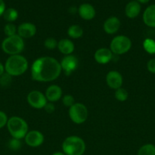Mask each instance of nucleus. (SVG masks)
I'll return each mask as SVG.
<instances>
[{
	"label": "nucleus",
	"mask_w": 155,
	"mask_h": 155,
	"mask_svg": "<svg viewBox=\"0 0 155 155\" xmlns=\"http://www.w3.org/2000/svg\"><path fill=\"white\" fill-rule=\"evenodd\" d=\"M62 71L60 62L49 56L36 59L30 68L32 79L35 81L44 83L56 80Z\"/></svg>",
	"instance_id": "nucleus-1"
},
{
	"label": "nucleus",
	"mask_w": 155,
	"mask_h": 155,
	"mask_svg": "<svg viewBox=\"0 0 155 155\" xmlns=\"http://www.w3.org/2000/svg\"><path fill=\"white\" fill-rule=\"evenodd\" d=\"M5 71L12 77L22 75L28 69V61L21 54L10 55L5 64Z\"/></svg>",
	"instance_id": "nucleus-2"
},
{
	"label": "nucleus",
	"mask_w": 155,
	"mask_h": 155,
	"mask_svg": "<svg viewBox=\"0 0 155 155\" xmlns=\"http://www.w3.org/2000/svg\"><path fill=\"white\" fill-rule=\"evenodd\" d=\"M62 148L65 155H83L86 150V145L81 138L71 136L63 141Z\"/></svg>",
	"instance_id": "nucleus-3"
},
{
	"label": "nucleus",
	"mask_w": 155,
	"mask_h": 155,
	"mask_svg": "<svg viewBox=\"0 0 155 155\" xmlns=\"http://www.w3.org/2000/svg\"><path fill=\"white\" fill-rule=\"evenodd\" d=\"M7 128L12 138L21 139L28 133L27 123L20 117L14 116L8 120Z\"/></svg>",
	"instance_id": "nucleus-4"
},
{
	"label": "nucleus",
	"mask_w": 155,
	"mask_h": 155,
	"mask_svg": "<svg viewBox=\"0 0 155 155\" xmlns=\"http://www.w3.org/2000/svg\"><path fill=\"white\" fill-rule=\"evenodd\" d=\"M24 48V39L18 34L6 37L2 42V49L5 53L9 55L20 54V53L22 52Z\"/></svg>",
	"instance_id": "nucleus-5"
},
{
	"label": "nucleus",
	"mask_w": 155,
	"mask_h": 155,
	"mask_svg": "<svg viewBox=\"0 0 155 155\" xmlns=\"http://www.w3.org/2000/svg\"><path fill=\"white\" fill-rule=\"evenodd\" d=\"M109 48L114 54L120 55L126 54L132 48V41L128 36L124 35L116 36L111 41Z\"/></svg>",
	"instance_id": "nucleus-6"
},
{
	"label": "nucleus",
	"mask_w": 155,
	"mask_h": 155,
	"mask_svg": "<svg viewBox=\"0 0 155 155\" xmlns=\"http://www.w3.org/2000/svg\"><path fill=\"white\" fill-rule=\"evenodd\" d=\"M68 115L73 123L76 124H81L88 119V108L81 103H74L71 107H69Z\"/></svg>",
	"instance_id": "nucleus-7"
},
{
	"label": "nucleus",
	"mask_w": 155,
	"mask_h": 155,
	"mask_svg": "<svg viewBox=\"0 0 155 155\" xmlns=\"http://www.w3.org/2000/svg\"><path fill=\"white\" fill-rule=\"evenodd\" d=\"M27 101L32 107L36 109L44 108L47 103L45 95L37 90H33L29 92L27 96Z\"/></svg>",
	"instance_id": "nucleus-8"
},
{
	"label": "nucleus",
	"mask_w": 155,
	"mask_h": 155,
	"mask_svg": "<svg viewBox=\"0 0 155 155\" xmlns=\"http://www.w3.org/2000/svg\"><path fill=\"white\" fill-rule=\"evenodd\" d=\"M62 71L65 72V74L69 76L72 74L78 67V60L77 58L72 54L65 55L60 62Z\"/></svg>",
	"instance_id": "nucleus-9"
},
{
	"label": "nucleus",
	"mask_w": 155,
	"mask_h": 155,
	"mask_svg": "<svg viewBox=\"0 0 155 155\" xmlns=\"http://www.w3.org/2000/svg\"><path fill=\"white\" fill-rule=\"evenodd\" d=\"M24 141L28 146L36 148L43 143L44 136L43 133L38 130H31L27 133L24 137Z\"/></svg>",
	"instance_id": "nucleus-10"
},
{
	"label": "nucleus",
	"mask_w": 155,
	"mask_h": 155,
	"mask_svg": "<svg viewBox=\"0 0 155 155\" xmlns=\"http://www.w3.org/2000/svg\"><path fill=\"white\" fill-rule=\"evenodd\" d=\"M106 82L109 88L116 90V89L121 88L122 85V76L118 71H110L106 74Z\"/></svg>",
	"instance_id": "nucleus-11"
},
{
	"label": "nucleus",
	"mask_w": 155,
	"mask_h": 155,
	"mask_svg": "<svg viewBox=\"0 0 155 155\" xmlns=\"http://www.w3.org/2000/svg\"><path fill=\"white\" fill-rule=\"evenodd\" d=\"M17 33H18V36H21L23 39H28V38L33 37L36 34V27L32 23H22L18 26Z\"/></svg>",
	"instance_id": "nucleus-12"
},
{
	"label": "nucleus",
	"mask_w": 155,
	"mask_h": 155,
	"mask_svg": "<svg viewBox=\"0 0 155 155\" xmlns=\"http://www.w3.org/2000/svg\"><path fill=\"white\" fill-rule=\"evenodd\" d=\"M113 54L110 49L107 48H100L94 53V60L100 64H107L112 60Z\"/></svg>",
	"instance_id": "nucleus-13"
},
{
	"label": "nucleus",
	"mask_w": 155,
	"mask_h": 155,
	"mask_svg": "<svg viewBox=\"0 0 155 155\" xmlns=\"http://www.w3.org/2000/svg\"><path fill=\"white\" fill-rule=\"evenodd\" d=\"M121 22L117 17L112 16L106 20L103 23V30L107 34H114L120 28Z\"/></svg>",
	"instance_id": "nucleus-14"
},
{
	"label": "nucleus",
	"mask_w": 155,
	"mask_h": 155,
	"mask_svg": "<svg viewBox=\"0 0 155 155\" xmlns=\"http://www.w3.org/2000/svg\"><path fill=\"white\" fill-rule=\"evenodd\" d=\"M45 96L50 102L53 103L59 101L62 96V88L57 85H51L46 90Z\"/></svg>",
	"instance_id": "nucleus-15"
},
{
	"label": "nucleus",
	"mask_w": 155,
	"mask_h": 155,
	"mask_svg": "<svg viewBox=\"0 0 155 155\" xmlns=\"http://www.w3.org/2000/svg\"><path fill=\"white\" fill-rule=\"evenodd\" d=\"M78 14L82 19L90 21L95 17L96 11L92 5L89 3H84L79 6Z\"/></svg>",
	"instance_id": "nucleus-16"
},
{
	"label": "nucleus",
	"mask_w": 155,
	"mask_h": 155,
	"mask_svg": "<svg viewBox=\"0 0 155 155\" xmlns=\"http://www.w3.org/2000/svg\"><path fill=\"white\" fill-rule=\"evenodd\" d=\"M143 21L147 27L155 28V4L146 8L143 13Z\"/></svg>",
	"instance_id": "nucleus-17"
},
{
	"label": "nucleus",
	"mask_w": 155,
	"mask_h": 155,
	"mask_svg": "<svg viewBox=\"0 0 155 155\" xmlns=\"http://www.w3.org/2000/svg\"><path fill=\"white\" fill-rule=\"evenodd\" d=\"M141 10V4L138 2L136 0H133V1L129 2L126 5V8H125V14L129 18L133 19L139 15Z\"/></svg>",
	"instance_id": "nucleus-18"
},
{
	"label": "nucleus",
	"mask_w": 155,
	"mask_h": 155,
	"mask_svg": "<svg viewBox=\"0 0 155 155\" xmlns=\"http://www.w3.org/2000/svg\"><path fill=\"white\" fill-rule=\"evenodd\" d=\"M58 49L62 54L65 55L71 54L74 50V45L68 39H62L58 42Z\"/></svg>",
	"instance_id": "nucleus-19"
},
{
	"label": "nucleus",
	"mask_w": 155,
	"mask_h": 155,
	"mask_svg": "<svg viewBox=\"0 0 155 155\" xmlns=\"http://www.w3.org/2000/svg\"><path fill=\"white\" fill-rule=\"evenodd\" d=\"M67 33H68V36L72 39H79L83 36L84 30L81 26L74 24L68 27Z\"/></svg>",
	"instance_id": "nucleus-20"
},
{
	"label": "nucleus",
	"mask_w": 155,
	"mask_h": 155,
	"mask_svg": "<svg viewBox=\"0 0 155 155\" xmlns=\"http://www.w3.org/2000/svg\"><path fill=\"white\" fill-rule=\"evenodd\" d=\"M3 18L9 23L14 22L18 18V11L13 8H9L5 9L4 14H3Z\"/></svg>",
	"instance_id": "nucleus-21"
},
{
	"label": "nucleus",
	"mask_w": 155,
	"mask_h": 155,
	"mask_svg": "<svg viewBox=\"0 0 155 155\" xmlns=\"http://www.w3.org/2000/svg\"><path fill=\"white\" fill-rule=\"evenodd\" d=\"M138 155H155V145L153 144H145L139 148Z\"/></svg>",
	"instance_id": "nucleus-22"
},
{
	"label": "nucleus",
	"mask_w": 155,
	"mask_h": 155,
	"mask_svg": "<svg viewBox=\"0 0 155 155\" xmlns=\"http://www.w3.org/2000/svg\"><path fill=\"white\" fill-rule=\"evenodd\" d=\"M143 48L146 52L150 54H155V41L150 38L145 39L143 42Z\"/></svg>",
	"instance_id": "nucleus-23"
},
{
	"label": "nucleus",
	"mask_w": 155,
	"mask_h": 155,
	"mask_svg": "<svg viewBox=\"0 0 155 155\" xmlns=\"http://www.w3.org/2000/svg\"><path fill=\"white\" fill-rule=\"evenodd\" d=\"M128 97H129V94L128 92L123 88H119V89H116L115 92V98H116L118 101H125L127 100Z\"/></svg>",
	"instance_id": "nucleus-24"
},
{
	"label": "nucleus",
	"mask_w": 155,
	"mask_h": 155,
	"mask_svg": "<svg viewBox=\"0 0 155 155\" xmlns=\"http://www.w3.org/2000/svg\"><path fill=\"white\" fill-rule=\"evenodd\" d=\"M17 30L18 29L16 28L15 24H12V23H9V24H5V26L4 27V33L7 36V37L16 35Z\"/></svg>",
	"instance_id": "nucleus-25"
},
{
	"label": "nucleus",
	"mask_w": 155,
	"mask_h": 155,
	"mask_svg": "<svg viewBox=\"0 0 155 155\" xmlns=\"http://www.w3.org/2000/svg\"><path fill=\"white\" fill-rule=\"evenodd\" d=\"M44 46L46 48L50 50H53L58 46V42L56 39L54 38H47L45 41H44Z\"/></svg>",
	"instance_id": "nucleus-26"
},
{
	"label": "nucleus",
	"mask_w": 155,
	"mask_h": 155,
	"mask_svg": "<svg viewBox=\"0 0 155 155\" xmlns=\"http://www.w3.org/2000/svg\"><path fill=\"white\" fill-rule=\"evenodd\" d=\"M21 139H15L12 138L9 142V148L12 151H18L21 148Z\"/></svg>",
	"instance_id": "nucleus-27"
},
{
	"label": "nucleus",
	"mask_w": 155,
	"mask_h": 155,
	"mask_svg": "<svg viewBox=\"0 0 155 155\" xmlns=\"http://www.w3.org/2000/svg\"><path fill=\"white\" fill-rule=\"evenodd\" d=\"M12 83V76L5 73L0 77V84L2 86H8Z\"/></svg>",
	"instance_id": "nucleus-28"
},
{
	"label": "nucleus",
	"mask_w": 155,
	"mask_h": 155,
	"mask_svg": "<svg viewBox=\"0 0 155 155\" xmlns=\"http://www.w3.org/2000/svg\"><path fill=\"white\" fill-rule=\"evenodd\" d=\"M62 104L65 107H71L74 104V98L71 95H65L62 98Z\"/></svg>",
	"instance_id": "nucleus-29"
},
{
	"label": "nucleus",
	"mask_w": 155,
	"mask_h": 155,
	"mask_svg": "<svg viewBox=\"0 0 155 155\" xmlns=\"http://www.w3.org/2000/svg\"><path fill=\"white\" fill-rule=\"evenodd\" d=\"M8 117L5 112L0 110V129L3 128L5 126L7 125Z\"/></svg>",
	"instance_id": "nucleus-30"
},
{
	"label": "nucleus",
	"mask_w": 155,
	"mask_h": 155,
	"mask_svg": "<svg viewBox=\"0 0 155 155\" xmlns=\"http://www.w3.org/2000/svg\"><path fill=\"white\" fill-rule=\"evenodd\" d=\"M147 68L151 74H155V58H151L147 61Z\"/></svg>",
	"instance_id": "nucleus-31"
},
{
	"label": "nucleus",
	"mask_w": 155,
	"mask_h": 155,
	"mask_svg": "<svg viewBox=\"0 0 155 155\" xmlns=\"http://www.w3.org/2000/svg\"><path fill=\"white\" fill-rule=\"evenodd\" d=\"M44 110L48 114H52L55 110V105L52 102H47L44 107Z\"/></svg>",
	"instance_id": "nucleus-32"
},
{
	"label": "nucleus",
	"mask_w": 155,
	"mask_h": 155,
	"mask_svg": "<svg viewBox=\"0 0 155 155\" xmlns=\"http://www.w3.org/2000/svg\"><path fill=\"white\" fill-rule=\"evenodd\" d=\"M5 11V3L3 0H0V17L3 15Z\"/></svg>",
	"instance_id": "nucleus-33"
},
{
	"label": "nucleus",
	"mask_w": 155,
	"mask_h": 155,
	"mask_svg": "<svg viewBox=\"0 0 155 155\" xmlns=\"http://www.w3.org/2000/svg\"><path fill=\"white\" fill-rule=\"evenodd\" d=\"M5 73V66L0 62V77Z\"/></svg>",
	"instance_id": "nucleus-34"
},
{
	"label": "nucleus",
	"mask_w": 155,
	"mask_h": 155,
	"mask_svg": "<svg viewBox=\"0 0 155 155\" xmlns=\"http://www.w3.org/2000/svg\"><path fill=\"white\" fill-rule=\"evenodd\" d=\"M138 2H139L140 4H146V3L149 2L150 0H136Z\"/></svg>",
	"instance_id": "nucleus-35"
},
{
	"label": "nucleus",
	"mask_w": 155,
	"mask_h": 155,
	"mask_svg": "<svg viewBox=\"0 0 155 155\" xmlns=\"http://www.w3.org/2000/svg\"><path fill=\"white\" fill-rule=\"evenodd\" d=\"M52 155H65L63 152H55L54 154H53Z\"/></svg>",
	"instance_id": "nucleus-36"
}]
</instances>
